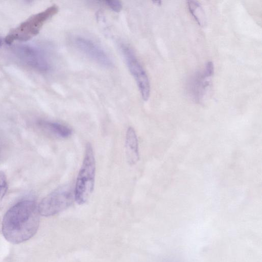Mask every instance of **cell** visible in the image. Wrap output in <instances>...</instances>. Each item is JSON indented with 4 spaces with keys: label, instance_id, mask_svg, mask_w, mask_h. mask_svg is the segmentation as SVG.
Segmentation results:
<instances>
[{
    "label": "cell",
    "instance_id": "obj_1",
    "mask_svg": "<svg viewBox=\"0 0 262 262\" xmlns=\"http://www.w3.org/2000/svg\"><path fill=\"white\" fill-rule=\"evenodd\" d=\"M39 215L34 201L24 200L16 203L4 216L2 230L4 237L15 244L28 241L38 230Z\"/></svg>",
    "mask_w": 262,
    "mask_h": 262
},
{
    "label": "cell",
    "instance_id": "obj_4",
    "mask_svg": "<svg viewBox=\"0 0 262 262\" xmlns=\"http://www.w3.org/2000/svg\"><path fill=\"white\" fill-rule=\"evenodd\" d=\"M74 199V190L69 185H64L44 198L38 205L40 215L50 216L69 207Z\"/></svg>",
    "mask_w": 262,
    "mask_h": 262
},
{
    "label": "cell",
    "instance_id": "obj_3",
    "mask_svg": "<svg viewBox=\"0 0 262 262\" xmlns=\"http://www.w3.org/2000/svg\"><path fill=\"white\" fill-rule=\"evenodd\" d=\"M58 11V7L52 5L46 10L29 17L12 30L6 37L5 41L7 44L14 40H27L37 35L45 23Z\"/></svg>",
    "mask_w": 262,
    "mask_h": 262
},
{
    "label": "cell",
    "instance_id": "obj_10",
    "mask_svg": "<svg viewBox=\"0 0 262 262\" xmlns=\"http://www.w3.org/2000/svg\"><path fill=\"white\" fill-rule=\"evenodd\" d=\"M187 5L190 14L198 24L201 26H204L206 24V17L201 5L195 1H188Z\"/></svg>",
    "mask_w": 262,
    "mask_h": 262
},
{
    "label": "cell",
    "instance_id": "obj_12",
    "mask_svg": "<svg viewBox=\"0 0 262 262\" xmlns=\"http://www.w3.org/2000/svg\"><path fill=\"white\" fill-rule=\"evenodd\" d=\"M105 5L114 12H119L122 8L121 2L117 0H107L104 1Z\"/></svg>",
    "mask_w": 262,
    "mask_h": 262
},
{
    "label": "cell",
    "instance_id": "obj_11",
    "mask_svg": "<svg viewBox=\"0 0 262 262\" xmlns=\"http://www.w3.org/2000/svg\"><path fill=\"white\" fill-rule=\"evenodd\" d=\"M7 188L6 177L2 171H0V204L7 192Z\"/></svg>",
    "mask_w": 262,
    "mask_h": 262
},
{
    "label": "cell",
    "instance_id": "obj_7",
    "mask_svg": "<svg viewBox=\"0 0 262 262\" xmlns=\"http://www.w3.org/2000/svg\"><path fill=\"white\" fill-rule=\"evenodd\" d=\"M74 42L81 52L99 65L106 68L113 67V63L111 57L103 49L92 40L77 36L74 38Z\"/></svg>",
    "mask_w": 262,
    "mask_h": 262
},
{
    "label": "cell",
    "instance_id": "obj_8",
    "mask_svg": "<svg viewBox=\"0 0 262 262\" xmlns=\"http://www.w3.org/2000/svg\"><path fill=\"white\" fill-rule=\"evenodd\" d=\"M125 154L126 160L130 165L136 164L139 160L138 142L135 129L129 127L125 138Z\"/></svg>",
    "mask_w": 262,
    "mask_h": 262
},
{
    "label": "cell",
    "instance_id": "obj_13",
    "mask_svg": "<svg viewBox=\"0 0 262 262\" xmlns=\"http://www.w3.org/2000/svg\"><path fill=\"white\" fill-rule=\"evenodd\" d=\"M3 43V39L2 38V37H0V48L2 46Z\"/></svg>",
    "mask_w": 262,
    "mask_h": 262
},
{
    "label": "cell",
    "instance_id": "obj_2",
    "mask_svg": "<svg viewBox=\"0 0 262 262\" xmlns=\"http://www.w3.org/2000/svg\"><path fill=\"white\" fill-rule=\"evenodd\" d=\"M95 172L96 162L93 147L88 142L74 189V199L78 204H84L92 194L94 188Z\"/></svg>",
    "mask_w": 262,
    "mask_h": 262
},
{
    "label": "cell",
    "instance_id": "obj_5",
    "mask_svg": "<svg viewBox=\"0 0 262 262\" xmlns=\"http://www.w3.org/2000/svg\"><path fill=\"white\" fill-rule=\"evenodd\" d=\"M120 49L128 70L135 79L142 99H148L150 92L148 76L132 49L125 44H121Z\"/></svg>",
    "mask_w": 262,
    "mask_h": 262
},
{
    "label": "cell",
    "instance_id": "obj_9",
    "mask_svg": "<svg viewBox=\"0 0 262 262\" xmlns=\"http://www.w3.org/2000/svg\"><path fill=\"white\" fill-rule=\"evenodd\" d=\"M38 124L46 133L57 138L66 139L72 135L70 128L58 122L41 120Z\"/></svg>",
    "mask_w": 262,
    "mask_h": 262
},
{
    "label": "cell",
    "instance_id": "obj_6",
    "mask_svg": "<svg viewBox=\"0 0 262 262\" xmlns=\"http://www.w3.org/2000/svg\"><path fill=\"white\" fill-rule=\"evenodd\" d=\"M15 52L21 60L38 71L47 72L50 69V64L46 54L35 46L20 45L16 47Z\"/></svg>",
    "mask_w": 262,
    "mask_h": 262
}]
</instances>
